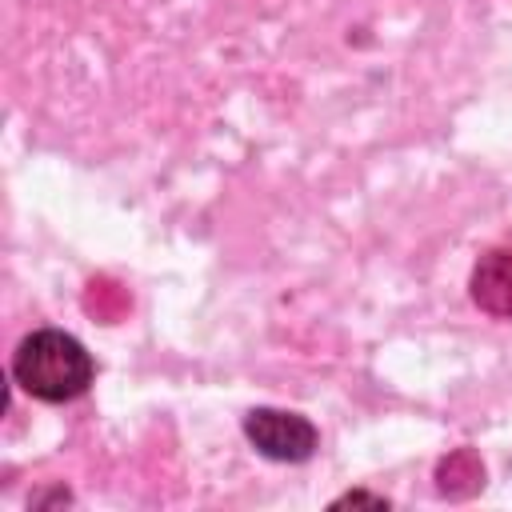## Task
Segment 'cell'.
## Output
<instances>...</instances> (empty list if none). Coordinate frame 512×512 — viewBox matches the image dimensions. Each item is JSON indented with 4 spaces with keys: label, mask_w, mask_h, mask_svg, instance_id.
<instances>
[{
    "label": "cell",
    "mask_w": 512,
    "mask_h": 512,
    "mask_svg": "<svg viewBox=\"0 0 512 512\" xmlns=\"http://www.w3.org/2000/svg\"><path fill=\"white\" fill-rule=\"evenodd\" d=\"M472 304L496 320H512V244L488 248L468 276Z\"/></svg>",
    "instance_id": "3957f363"
},
{
    "label": "cell",
    "mask_w": 512,
    "mask_h": 512,
    "mask_svg": "<svg viewBox=\"0 0 512 512\" xmlns=\"http://www.w3.org/2000/svg\"><path fill=\"white\" fill-rule=\"evenodd\" d=\"M244 436L260 456H268L276 464H304L320 444L316 424L308 416L284 412V408H252L244 416Z\"/></svg>",
    "instance_id": "7a4b0ae2"
},
{
    "label": "cell",
    "mask_w": 512,
    "mask_h": 512,
    "mask_svg": "<svg viewBox=\"0 0 512 512\" xmlns=\"http://www.w3.org/2000/svg\"><path fill=\"white\" fill-rule=\"evenodd\" d=\"M96 376L92 352L60 328H36L28 332L12 352V380L32 400L44 404H68L88 392Z\"/></svg>",
    "instance_id": "6da1fadb"
},
{
    "label": "cell",
    "mask_w": 512,
    "mask_h": 512,
    "mask_svg": "<svg viewBox=\"0 0 512 512\" xmlns=\"http://www.w3.org/2000/svg\"><path fill=\"white\" fill-rule=\"evenodd\" d=\"M332 504H336V508H344V504H372V508H388V500H384V496H372V492H344V496H336Z\"/></svg>",
    "instance_id": "277c9868"
}]
</instances>
